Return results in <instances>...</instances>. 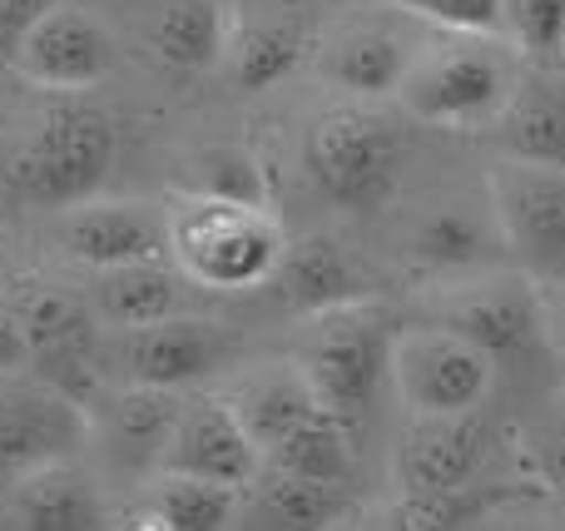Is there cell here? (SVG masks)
Returning <instances> with one entry per match:
<instances>
[{"label": "cell", "mask_w": 565, "mask_h": 531, "mask_svg": "<svg viewBox=\"0 0 565 531\" xmlns=\"http://www.w3.org/2000/svg\"><path fill=\"white\" fill-rule=\"evenodd\" d=\"M169 209V258L204 294H254L274 278L288 234L278 214L254 199L179 189Z\"/></svg>", "instance_id": "6da1fadb"}, {"label": "cell", "mask_w": 565, "mask_h": 531, "mask_svg": "<svg viewBox=\"0 0 565 531\" xmlns=\"http://www.w3.org/2000/svg\"><path fill=\"white\" fill-rule=\"evenodd\" d=\"M516 75L521 60L497 30L427 25L392 99L407 119L431 129H491Z\"/></svg>", "instance_id": "7a4b0ae2"}, {"label": "cell", "mask_w": 565, "mask_h": 531, "mask_svg": "<svg viewBox=\"0 0 565 531\" xmlns=\"http://www.w3.org/2000/svg\"><path fill=\"white\" fill-rule=\"evenodd\" d=\"M302 164L318 194L352 214L382 209L402 184L407 164V129L382 115L372 99L322 109L302 135Z\"/></svg>", "instance_id": "3957f363"}, {"label": "cell", "mask_w": 565, "mask_h": 531, "mask_svg": "<svg viewBox=\"0 0 565 531\" xmlns=\"http://www.w3.org/2000/svg\"><path fill=\"white\" fill-rule=\"evenodd\" d=\"M302 323H308V333H302V348L292 363L302 368L322 413H332L338 423L352 427L372 407V397L382 393V383H387L392 338H397L402 323L377 298L328 308V314H312Z\"/></svg>", "instance_id": "277c9868"}, {"label": "cell", "mask_w": 565, "mask_h": 531, "mask_svg": "<svg viewBox=\"0 0 565 531\" xmlns=\"http://www.w3.org/2000/svg\"><path fill=\"white\" fill-rule=\"evenodd\" d=\"M115 164V125L105 109L60 99L10 159V189L35 209H70L99 194Z\"/></svg>", "instance_id": "5b68a950"}, {"label": "cell", "mask_w": 565, "mask_h": 531, "mask_svg": "<svg viewBox=\"0 0 565 531\" xmlns=\"http://www.w3.org/2000/svg\"><path fill=\"white\" fill-rule=\"evenodd\" d=\"M431 323L477 343L491 363H516V358L536 353V348H551L541 288L521 268H507V264L477 268V274H461V278H441L437 304H431Z\"/></svg>", "instance_id": "8992f818"}, {"label": "cell", "mask_w": 565, "mask_h": 531, "mask_svg": "<svg viewBox=\"0 0 565 531\" xmlns=\"http://www.w3.org/2000/svg\"><path fill=\"white\" fill-rule=\"evenodd\" d=\"M487 199L507 264L536 288L565 284V164L507 159L487 169Z\"/></svg>", "instance_id": "52a82bcc"}, {"label": "cell", "mask_w": 565, "mask_h": 531, "mask_svg": "<svg viewBox=\"0 0 565 531\" xmlns=\"http://www.w3.org/2000/svg\"><path fill=\"white\" fill-rule=\"evenodd\" d=\"M99 358L109 363L115 383L184 393V387L234 368L238 358H244V338H238V328L218 323V318L174 314V318H159V323H145V328H119V333H109Z\"/></svg>", "instance_id": "ba28073f"}, {"label": "cell", "mask_w": 565, "mask_h": 531, "mask_svg": "<svg viewBox=\"0 0 565 531\" xmlns=\"http://www.w3.org/2000/svg\"><path fill=\"white\" fill-rule=\"evenodd\" d=\"M497 363L441 323H407L392 338L387 383L412 417H461L481 413Z\"/></svg>", "instance_id": "9c48e42d"}, {"label": "cell", "mask_w": 565, "mask_h": 531, "mask_svg": "<svg viewBox=\"0 0 565 531\" xmlns=\"http://www.w3.org/2000/svg\"><path fill=\"white\" fill-rule=\"evenodd\" d=\"M422 35H427V25L417 15L367 0L362 15H348L338 25L318 30L312 70L348 99H392Z\"/></svg>", "instance_id": "30bf717a"}, {"label": "cell", "mask_w": 565, "mask_h": 531, "mask_svg": "<svg viewBox=\"0 0 565 531\" xmlns=\"http://www.w3.org/2000/svg\"><path fill=\"white\" fill-rule=\"evenodd\" d=\"M89 453V407L50 378L0 373V487L45 463Z\"/></svg>", "instance_id": "8fae6325"}, {"label": "cell", "mask_w": 565, "mask_h": 531, "mask_svg": "<svg viewBox=\"0 0 565 531\" xmlns=\"http://www.w3.org/2000/svg\"><path fill=\"white\" fill-rule=\"evenodd\" d=\"M179 407H184V393H169V387H139V383L105 387L89 403V447L99 453V477L145 487L164 463Z\"/></svg>", "instance_id": "7c38bea8"}, {"label": "cell", "mask_w": 565, "mask_h": 531, "mask_svg": "<svg viewBox=\"0 0 565 531\" xmlns=\"http://www.w3.org/2000/svg\"><path fill=\"white\" fill-rule=\"evenodd\" d=\"M119 65V40L109 35V25L95 10L75 6V0H60L25 40H20L15 70L20 79L40 89H55V95H79V89H95L99 79H109Z\"/></svg>", "instance_id": "4fadbf2b"}, {"label": "cell", "mask_w": 565, "mask_h": 531, "mask_svg": "<svg viewBox=\"0 0 565 531\" xmlns=\"http://www.w3.org/2000/svg\"><path fill=\"white\" fill-rule=\"evenodd\" d=\"M55 244L85 268L169 258V209L154 199H79L55 209Z\"/></svg>", "instance_id": "5bb4252c"}, {"label": "cell", "mask_w": 565, "mask_h": 531, "mask_svg": "<svg viewBox=\"0 0 565 531\" xmlns=\"http://www.w3.org/2000/svg\"><path fill=\"white\" fill-rule=\"evenodd\" d=\"M0 531H115L105 477L85 457L45 463L0 487Z\"/></svg>", "instance_id": "9a60e30c"}, {"label": "cell", "mask_w": 565, "mask_h": 531, "mask_svg": "<svg viewBox=\"0 0 565 531\" xmlns=\"http://www.w3.org/2000/svg\"><path fill=\"white\" fill-rule=\"evenodd\" d=\"M487 457V423L481 413L461 417H412L402 433L392 472L412 507H447L477 477Z\"/></svg>", "instance_id": "2e32d148"}, {"label": "cell", "mask_w": 565, "mask_h": 531, "mask_svg": "<svg viewBox=\"0 0 565 531\" xmlns=\"http://www.w3.org/2000/svg\"><path fill=\"white\" fill-rule=\"evenodd\" d=\"M402 258H407L417 274L427 278H461L491 268L507 258L497 234V214H491V199L467 204V199H437V204L417 209L402 229Z\"/></svg>", "instance_id": "e0dca14e"}, {"label": "cell", "mask_w": 565, "mask_h": 531, "mask_svg": "<svg viewBox=\"0 0 565 531\" xmlns=\"http://www.w3.org/2000/svg\"><path fill=\"white\" fill-rule=\"evenodd\" d=\"M159 472L204 477V482H224V487L244 492V487L258 482L264 457L248 443V433L238 427L234 407H228L224 397H184Z\"/></svg>", "instance_id": "ac0fdd59"}, {"label": "cell", "mask_w": 565, "mask_h": 531, "mask_svg": "<svg viewBox=\"0 0 565 531\" xmlns=\"http://www.w3.org/2000/svg\"><path fill=\"white\" fill-rule=\"evenodd\" d=\"M312 45H318L312 15H302V6H292V0H278V6L258 10V15L228 20L224 70L238 89L258 95V89L282 85L302 60H312Z\"/></svg>", "instance_id": "d6986e66"}, {"label": "cell", "mask_w": 565, "mask_h": 531, "mask_svg": "<svg viewBox=\"0 0 565 531\" xmlns=\"http://www.w3.org/2000/svg\"><path fill=\"white\" fill-rule=\"evenodd\" d=\"M189 278L174 268V258H139V264L89 268V314L105 333L119 328H145L159 318L189 314Z\"/></svg>", "instance_id": "ffe728a7"}, {"label": "cell", "mask_w": 565, "mask_h": 531, "mask_svg": "<svg viewBox=\"0 0 565 531\" xmlns=\"http://www.w3.org/2000/svg\"><path fill=\"white\" fill-rule=\"evenodd\" d=\"M491 139L507 159L565 164V70L521 65L507 105L491 119Z\"/></svg>", "instance_id": "44dd1931"}, {"label": "cell", "mask_w": 565, "mask_h": 531, "mask_svg": "<svg viewBox=\"0 0 565 531\" xmlns=\"http://www.w3.org/2000/svg\"><path fill=\"white\" fill-rule=\"evenodd\" d=\"M268 288H274L278 304L298 318H312V314H328V308L372 298L367 274H362V264L352 258V248H342L338 238H328V234L298 238V244L282 248Z\"/></svg>", "instance_id": "7402d4cb"}, {"label": "cell", "mask_w": 565, "mask_h": 531, "mask_svg": "<svg viewBox=\"0 0 565 531\" xmlns=\"http://www.w3.org/2000/svg\"><path fill=\"white\" fill-rule=\"evenodd\" d=\"M224 403L234 407L238 427L248 433V443L258 447V457H268L278 443H288L302 423L322 413V403L312 397L302 368L292 363H258L244 378H234V387L224 393Z\"/></svg>", "instance_id": "603a6c76"}, {"label": "cell", "mask_w": 565, "mask_h": 531, "mask_svg": "<svg viewBox=\"0 0 565 531\" xmlns=\"http://www.w3.org/2000/svg\"><path fill=\"white\" fill-rule=\"evenodd\" d=\"M15 314L20 333H25L30 358H55V363H95V314L89 298L79 288L50 284V278H30L15 284V294L6 298Z\"/></svg>", "instance_id": "cb8c5ba5"}, {"label": "cell", "mask_w": 565, "mask_h": 531, "mask_svg": "<svg viewBox=\"0 0 565 531\" xmlns=\"http://www.w3.org/2000/svg\"><path fill=\"white\" fill-rule=\"evenodd\" d=\"M228 20L234 10L218 0H154L145 20V50L154 65L174 75H199V70L224 65Z\"/></svg>", "instance_id": "d4e9b609"}, {"label": "cell", "mask_w": 565, "mask_h": 531, "mask_svg": "<svg viewBox=\"0 0 565 531\" xmlns=\"http://www.w3.org/2000/svg\"><path fill=\"white\" fill-rule=\"evenodd\" d=\"M139 507H149L169 531H228L238 517V487L184 472H154L145 482Z\"/></svg>", "instance_id": "484cf974"}, {"label": "cell", "mask_w": 565, "mask_h": 531, "mask_svg": "<svg viewBox=\"0 0 565 531\" xmlns=\"http://www.w3.org/2000/svg\"><path fill=\"white\" fill-rule=\"evenodd\" d=\"M258 477H264V512L278 531H328L352 507L348 482H318L278 467H264Z\"/></svg>", "instance_id": "4316f807"}, {"label": "cell", "mask_w": 565, "mask_h": 531, "mask_svg": "<svg viewBox=\"0 0 565 531\" xmlns=\"http://www.w3.org/2000/svg\"><path fill=\"white\" fill-rule=\"evenodd\" d=\"M264 467L298 477H318V482H348L352 477V433L348 423H338L332 413H318L312 423H302L288 443H278L264 457Z\"/></svg>", "instance_id": "83f0119b"}, {"label": "cell", "mask_w": 565, "mask_h": 531, "mask_svg": "<svg viewBox=\"0 0 565 531\" xmlns=\"http://www.w3.org/2000/svg\"><path fill=\"white\" fill-rule=\"evenodd\" d=\"M497 35L516 50L521 65L565 70V0H501Z\"/></svg>", "instance_id": "f1b7e54d"}, {"label": "cell", "mask_w": 565, "mask_h": 531, "mask_svg": "<svg viewBox=\"0 0 565 531\" xmlns=\"http://www.w3.org/2000/svg\"><path fill=\"white\" fill-rule=\"evenodd\" d=\"M526 463H531V472L541 477V487H546V492L565 497V397H556V403H551L546 413L531 423Z\"/></svg>", "instance_id": "f546056e"}, {"label": "cell", "mask_w": 565, "mask_h": 531, "mask_svg": "<svg viewBox=\"0 0 565 531\" xmlns=\"http://www.w3.org/2000/svg\"><path fill=\"white\" fill-rule=\"evenodd\" d=\"M204 164H209V174L199 179L194 189H204V194H224V199H254V204H268V189H264V174H258L254 155H244V149H214Z\"/></svg>", "instance_id": "4dcf8cb0"}, {"label": "cell", "mask_w": 565, "mask_h": 531, "mask_svg": "<svg viewBox=\"0 0 565 531\" xmlns=\"http://www.w3.org/2000/svg\"><path fill=\"white\" fill-rule=\"evenodd\" d=\"M377 6L407 10L422 25H437V30H497L501 0H377Z\"/></svg>", "instance_id": "1f68e13d"}, {"label": "cell", "mask_w": 565, "mask_h": 531, "mask_svg": "<svg viewBox=\"0 0 565 531\" xmlns=\"http://www.w3.org/2000/svg\"><path fill=\"white\" fill-rule=\"evenodd\" d=\"M55 6H60V0H0V65L10 70L20 40H25Z\"/></svg>", "instance_id": "d6a6232c"}, {"label": "cell", "mask_w": 565, "mask_h": 531, "mask_svg": "<svg viewBox=\"0 0 565 531\" xmlns=\"http://www.w3.org/2000/svg\"><path fill=\"white\" fill-rule=\"evenodd\" d=\"M20 363H30V348H25L15 314H10V304L0 298V373H15Z\"/></svg>", "instance_id": "836d02e7"}, {"label": "cell", "mask_w": 565, "mask_h": 531, "mask_svg": "<svg viewBox=\"0 0 565 531\" xmlns=\"http://www.w3.org/2000/svg\"><path fill=\"white\" fill-rule=\"evenodd\" d=\"M541 304H546V343H551V353L565 363V284L541 288Z\"/></svg>", "instance_id": "e575fe53"}, {"label": "cell", "mask_w": 565, "mask_h": 531, "mask_svg": "<svg viewBox=\"0 0 565 531\" xmlns=\"http://www.w3.org/2000/svg\"><path fill=\"white\" fill-rule=\"evenodd\" d=\"M402 531H467L461 522H451L441 507H412V522Z\"/></svg>", "instance_id": "d590c367"}, {"label": "cell", "mask_w": 565, "mask_h": 531, "mask_svg": "<svg viewBox=\"0 0 565 531\" xmlns=\"http://www.w3.org/2000/svg\"><path fill=\"white\" fill-rule=\"evenodd\" d=\"M119 531H169V527L159 522V517L149 512V507H135V517H129V522L119 527Z\"/></svg>", "instance_id": "8d00e7d4"}, {"label": "cell", "mask_w": 565, "mask_h": 531, "mask_svg": "<svg viewBox=\"0 0 565 531\" xmlns=\"http://www.w3.org/2000/svg\"><path fill=\"white\" fill-rule=\"evenodd\" d=\"M6 278H10V234L0 229V284H6Z\"/></svg>", "instance_id": "74e56055"}]
</instances>
